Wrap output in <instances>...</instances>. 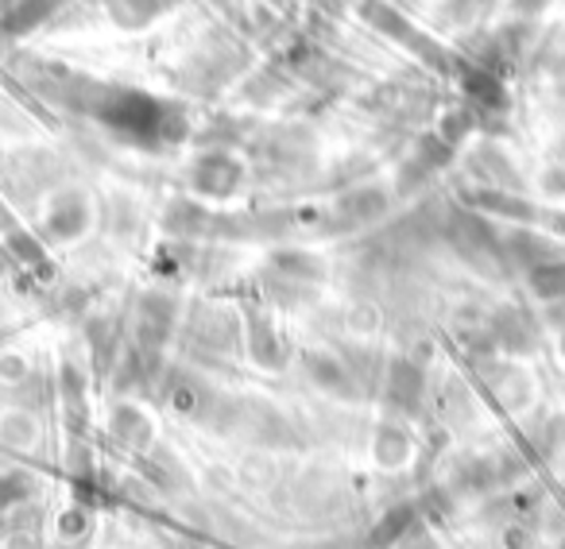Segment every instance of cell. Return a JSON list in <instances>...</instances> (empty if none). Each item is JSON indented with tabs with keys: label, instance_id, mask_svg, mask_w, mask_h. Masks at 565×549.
Returning <instances> with one entry per match:
<instances>
[{
	"label": "cell",
	"instance_id": "cell-1",
	"mask_svg": "<svg viewBox=\"0 0 565 549\" xmlns=\"http://www.w3.org/2000/svg\"><path fill=\"white\" fill-rule=\"evenodd\" d=\"M0 438L9 441L12 449H28V445H32V438H35V426L28 422V418H9V422H4V430H0Z\"/></svg>",
	"mask_w": 565,
	"mask_h": 549
},
{
	"label": "cell",
	"instance_id": "cell-2",
	"mask_svg": "<svg viewBox=\"0 0 565 549\" xmlns=\"http://www.w3.org/2000/svg\"><path fill=\"white\" fill-rule=\"evenodd\" d=\"M28 495V480L24 476H0V510L12 507Z\"/></svg>",
	"mask_w": 565,
	"mask_h": 549
}]
</instances>
